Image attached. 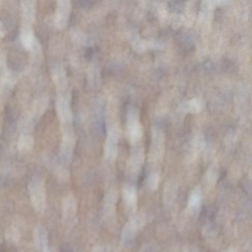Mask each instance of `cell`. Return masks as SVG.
Instances as JSON below:
<instances>
[{"label":"cell","mask_w":252,"mask_h":252,"mask_svg":"<svg viewBox=\"0 0 252 252\" xmlns=\"http://www.w3.org/2000/svg\"><path fill=\"white\" fill-rule=\"evenodd\" d=\"M20 236H21V231H20V227L16 224H13L7 229L5 233L6 240L11 244H17L20 240Z\"/></svg>","instance_id":"9"},{"label":"cell","mask_w":252,"mask_h":252,"mask_svg":"<svg viewBox=\"0 0 252 252\" xmlns=\"http://www.w3.org/2000/svg\"><path fill=\"white\" fill-rule=\"evenodd\" d=\"M33 241L39 250L43 251L48 248V235L46 229L42 225H37L33 231Z\"/></svg>","instance_id":"6"},{"label":"cell","mask_w":252,"mask_h":252,"mask_svg":"<svg viewBox=\"0 0 252 252\" xmlns=\"http://www.w3.org/2000/svg\"><path fill=\"white\" fill-rule=\"evenodd\" d=\"M42 252H52L51 250H50L49 248H46V249H44L43 251H42Z\"/></svg>","instance_id":"14"},{"label":"cell","mask_w":252,"mask_h":252,"mask_svg":"<svg viewBox=\"0 0 252 252\" xmlns=\"http://www.w3.org/2000/svg\"><path fill=\"white\" fill-rule=\"evenodd\" d=\"M138 229L130 220L126 222L122 231V240L125 243H129L135 238Z\"/></svg>","instance_id":"8"},{"label":"cell","mask_w":252,"mask_h":252,"mask_svg":"<svg viewBox=\"0 0 252 252\" xmlns=\"http://www.w3.org/2000/svg\"><path fill=\"white\" fill-rule=\"evenodd\" d=\"M29 191L35 210L43 212L47 206V194L44 181L38 177L33 178L29 184Z\"/></svg>","instance_id":"1"},{"label":"cell","mask_w":252,"mask_h":252,"mask_svg":"<svg viewBox=\"0 0 252 252\" xmlns=\"http://www.w3.org/2000/svg\"><path fill=\"white\" fill-rule=\"evenodd\" d=\"M220 174L216 168H212L206 172L205 175V185L207 187H215L219 179Z\"/></svg>","instance_id":"10"},{"label":"cell","mask_w":252,"mask_h":252,"mask_svg":"<svg viewBox=\"0 0 252 252\" xmlns=\"http://www.w3.org/2000/svg\"><path fill=\"white\" fill-rule=\"evenodd\" d=\"M122 197L127 210L135 212L138 203V191L135 186L126 184L122 189Z\"/></svg>","instance_id":"3"},{"label":"cell","mask_w":252,"mask_h":252,"mask_svg":"<svg viewBox=\"0 0 252 252\" xmlns=\"http://www.w3.org/2000/svg\"><path fill=\"white\" fill-rule=\"evenodd\" d=\"M118 198H119V193L116 189H111L106 194L104 200V214L106 218H110L115 216Z\"/></svg>","instance_id":"4"},{"label":"cell","mask_w":252,"mask_h":252,"mask_svg":"<svg viewBox=\"0 0 252 252\" xmlns=\"http://www.w3.org/2000/svg\"><path fill=\"white\" fill-rule=\"evenodd\" d=\"M78 204L76 197L73 194H69L63 200V221L66 223L72 222L77 213Z\"/></svg>","instance_id":"2"},{"label":"cell","mask_w":252,"mask_h":252,"mask_svg":"<svg viewBox=\"0 0 252 252\" xmlns=\"http://www.w3.org/2000/svg\"><path fill=\"white\" fill-rule=\"evenodd\" d=\"M178 193V184L175 181H168L163 189V201L166 205H172L176 200Z\"/></svg>","instance_id":"5"},{"label":"cell","mask_w":252,"mask_h":252,"mask_svg":"<svg viewBox=\"0 0 252 252\" xmlns=\"http://www.w3.org/2000/svg\"><path fill=\"white\" fill-rule=\"evenodd\" d=\"M93 252H109V250L107 246L100 245V246H95V247L93 249Z\"/></svg>","instance_id":"12"},{"label":"cell","mask_w":252,"mask_h":252,"mask_svg":"<svg viewBox=\"0 0 252 252\" xmlns=\"http://www.w3.org/2000/svg\"><path fill=\"white\" fill-rule=\"evenodd\" d=\"M160 177L157 172L152 173L147 179V186L151 191H156L160 185Z\"/></svg>","instance_id":"11"},{"label":"cell","mask_w":252,"mask_h":252,"mask_svg":"<svg viewBox=\"0 0 252 252\" xmlns=\"http://www.w3.org/2000/svg\"><path fill=\"white\" fill-rule=\"evenodd\" d=\"M225 252H236L235 249H234V248L231 247V248H229V249H227V251Z\"/></svg>","instance_id":"13"},{"label":"cell","mask_w":252,"mask_h":252,"mask_svg":"<svg viewBox=\"0 0 252 252\" xmlns=\"http://www.w3.org/2000/svg\"><path fill=\"white\" fill-rule=\"evenodd\" d=\"M203 200V191L200 187H196L191 191L189 197L188 209L190 212L194 213L198 210Z\"/></svg>","instance_id":"7"}]
</instances>
